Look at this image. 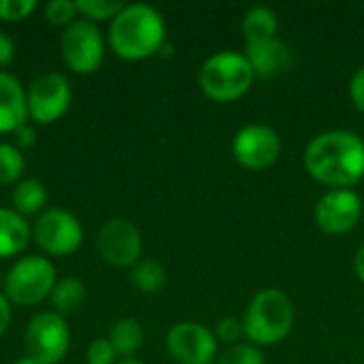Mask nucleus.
<instances>
[{
  "mask_svg": "<svg viewBox=\"0 0 364 364\" xmlns=\"http://www.w3.org/2000/svg\"><path fill=\"white\" fill-rule=\"evenodd\" d=\"M15 141H17L19 147H32V145L36 143V132H34V128H32L30 124L21 126V128L15 132Z\"/></svg>",
  "mask_w": 364,
  "mask_h": 364,
  "instance_id": "nucleus-31",
  "label": "nucleus"
},
{
  "mask_svg": "<svg viewBox=\"0 0 364 364\" xmlns=\"http://www.w3.org/2000/svg\"><path fill=\"white\" fill-rule=\"evenodd\" d=\"M166 348L179 364H211L218 358V339L196 322H179L166 335Z\"/></svg>",
  "mask_w": 364,
  "mask_h": 364,
  "instance_id": "nucleus-12",
  "label": "nucleus"
},
{
  "mask_svg": "<svg viewBox=\"0 0 364 364\" xmlns=\"http://www.w3.org/2000/svg\"><path fill=\"white\" fill-rule=\"evenodd\" d=\"M23 168L26 160L19 147L0 143V186H13L15 181H19Z\"/></svg>",
  "mask_w": 364,
  "mask_h": 364,
  "instance_id": "nucleus-22",
  "label": "nucleus"
},
{
  "mask_svg": "<svg viewBox=\"0 0 364 364\" xmlns=\"http://www.w3.org/2000/svg\"><path fill=\"white\" fill-rule=\"evenodd\" d=\"M117 364H143V363H139V360H130V358H128V360H122V363H117Z\"/></svg>",
  "mask_w": 364,
  "mask_h": 364,
  "instance_id": "nucleus-35",
  "label": "nucleus"
},
{
  "mask_svg": "<svg viewBox=\"0 0 364 364\" xmlns=\"http://www.w3.org/2000/svg\"><path fill=\"white\" fill-rule=\"evenodd\" d=\"M243 55L247 58L254 75L262 77V79H271V77L288 70L290 64H292L290 47L284 41H279L277 36L269 38V41L247 43Z\"/></svg>",
  "mask_w": 364,
  "mask_h": 364,
  "instance_id": "nucleus-14",
  "label": "nucleus"
},
{
  "mask_svg": "<svg viewBox=\"0 0 364 364\" xmlns=\"http://www.w3.org/2000/svg\"><path fill=\"white\" fill-rule=\"evenodd\" d=\"M354 269H356V275L358 279L364 284V245H360V250L356 252V258H354Z\"/></svg>",
  "mask_w": 364,
  "mask_h": 364,
  "instance_id": "nucleus-33",
  "label": "nucleus"
},
{
  "mask_svg": "<svg viewBox=\"0 0 364 364\" xmlns=\"http://www.w3.org/2000/svg\"><path fill=\"white\" fill-rule=\"evenodd\" d=\"M215 364H264V358L256 346L250 343H235L228 346L218 358Z\"/></svg>",
  "mask_w": 364,
  "mask_h": 364,
  "instance_id": "nucleus-24",
  "label": "nucleus"
},
{
  "mask_svg": "<svg viewBox=\"0 0 364 364\" xmlns=\"http://www.w3.org/2000/svg\"><path fill=\"white\" fill-rule=\"evenodd\" d=\"M32 239V226L13 209L0 207V258L21 254Z\"/></svg>",
  "mask_w": 364,
  "mask_h": 364,
  "instance_id": "nucleus-16",
  "label": "nucleus"
},
{
  "mask_svg": "<svg viewBox=\"0 0 364 364\" xmlns=\"http://www.w3.org/2000/svg\"><path fill=\"white\" fill-rule=\"evenodd\" d=\"M363 218V200L354 190H331L316 205V222L326 235H346Z\"/></svg>",
  "mask_w": 364,
  "mask_h": 364,
  "instance_id": "nucleus-13",
  "label": "nucleus"
},
{
  "mask_svg": "<svg viewBox=\"0 0 364 364\" xmlns=\"http://www.w3.org/2000/svg\"><path fill=\"white\" fill-rule=\"evenodd\" d=\"M32 239L47 256H70L83 243L81 222L58 207L45 209L32 222Z\"/></svg>",
  "mask_w": 364,
  "mask_h": 364,
  "instance_id": "nucleus-6",
  "label": "nucleus"
},
{
  "mask_svg": "<svg viewBox=\"0 0 364 364\" xmlns=\"http://www.w3.org/2000/svg\"><path fill=\"white\" fill-rule=\"evenodd\" d=\"M232 154L241 166L250 171H262L277 162L282 154V141L273 128L252 124L237 132L232 141Z\"/></svg>",
  "mask_w": 364,
  "mask_h": 364,
  "instance_id": "nucleus-11",
  "label": "nucleus"
},
{
  "mask_svg": "<svg viewBox=\"0 0 364 364\" xmlns=\"http://www.w3.org/2000/svg\"><path fill=\"white\" fill-rule=\"evenodd\" d=\"M77 2L73 0H51L45 4V17L53 26H70L77 17Z\"/></svg>",
  "mask_w": 364,
  "mask_h": 364,
  "instance_id": "nucleus-25",
  "label": "nucleus"
},
{
  "mask_svg": "<svg viewBox=\"0 0 364 364\" xmlns=\"http://www.w3.org/2000/svg\"><path fill=\"white\" fill-rule=\"evenodd\" d=\"M350 96L356 105V109L364 113V66L360 70H356V75L352 77V83H350Z\"/></svg>",
  "mask_w": 364,
  "mask_h": 364,
  "instance_id": "nucleus-29",
  "label": "nucleus"
},
{
  "mask_svg": "<svg viewBox=\"0 0 364 364\" xmlns=\"http://www.w3.org/2000/svg\"><path fill=\"white\" fill-rule=\"evenodd\" d=\"M307 173L335 190H350L364 177V141L350 130L318 134L303 156Z\"/></svg>",
  "mask_w": 364,
  "mask_h": 364,
  "instance_id": "nucleus-1",
  "label": "nucleus"
},
{
  "mask_svg": "<svg viewBox=\"0 0 364 364\" xmlns=\"http://www.w3.org/2000/svg\"><path fill=\"white\" fill-rule=\"evenodd\" d=\"M62 60L77 75H92L105 60V41L94 21L75 19L60 41Z\"/></svg>",
  "mask_w": 364,
  "mask_h": 364,
  "instance_id": "nucleus-8",
  "label": "nucleus"
},
{
  "mask_svg": "<svg viewBox=\"0 0 364 364\" xmlns=\"http://www.w3.org/2000/svg\"><path fill=\"white\" fill-rule=\"evenodd\" d=\"M117 352L109 339H94L87 348V364H115Z\"/></svg>",
  "mask_w": 364,
  "mask_h": 364,
  "instance_id": "nucleus-27",
  "label": "nucleus"
},
{
  "mask_svg": "<svg viewBox=\"0 0 364 364\" xmlns=\"http://www.w3.org/2000/svg\"><path fill=\"white\" fill-rule=\"evenodd\" d=\"M85 284L77 277H64L55 284L53 292H51V305H53V311L60 314L62 318L64 316H70L75 314L83 301H85Z\"/></svg>",
  "mask_w": 364,
  "mask_h": 364,
  "instance_id": "nucleus-20",
  "label": "nucleus"
},
{
  "mask_svg": "<svg viewBox=\"0 0 364 364\" xmlns=\"http://www.w3.org/2000/svg\"><path fill=\"white\" fill-rule=\"evenodd\" d=\"M11 322V303L4 294H0V337L6 333Z\"/></svg>",
  "mask_w": 364,
  "mask_h": 364,
  "instance_id": "nucleus-32",
  "label": "nucleus"
},
{
  "mask_svg": "<svg viewBox=\"0 0 364 364\" xmlns=\"http://www.w3.org/2000/svg\"><path fill=\"white\" fill-rule=\"evenodd\" d=\"M113 346V350L117 352V356H134L141 346H143V328L136 320L132 318H124V320H117L111 331H109V337H107Z\"/></svg>",
  "mask_w": 364,
  "mask_h": 364,
  "instance_id": "nucleus-19",
  "label": "nucleus"
},
{
  "mask_svg": "<svg viewBox=\"0 0 364 364\" xmlns=\"http://www.w3.org/2000/svg\"><path fill=\"white\" fill-rule=\"evenodd\" d=\"M55 267L45 256L19 258L4 277V296L11 305L32 307L51 296L55 288Z\"/></svg>",
  "mask_w": 364,
  "mask_h": 364,
  "instance_id": "nucleus-5",
  "label": "nucleus"
},
{
  "mask_svg": "<svg viewBox=\"0 0 364 364\" xmlns=\"http://www.w3.org/2000/svg\"><path fill=\"white\" fill-rule=\"evenodd\" d=\"M243 333L256 346H275L284 341L294 324V307L286 292L277 288L262 290L250 303L243 316Z\"/></svg>",
  "mask_w": 364,
  "mask_h": 364,
  "instance_id": "nucleus-3",
  "label": "nucleus"
},
{
  "mask_svg": "<svg viewBox=\"0 0 364 364\" xmlns=\"http://www.w3.org/2000/svg\"><path fill=\"white\" fill-rule=\"evenodd\" d=\"M15 60V41L0 30V70L6 68Z\"/></svg>",
  "mask_w": 364,
  "mask_h": 364,
  "instance_id": "nucleus-30",
  "label": "nucleus"
},
{
  "mask_svg": "<svg viewBox=\"0 0 364 364\" xmlns=\"http://www.w3.org/2000/svg\"><path fill=\"white\" fill-rule=\"evenodd\" d=\"M98 254L111 267H134L143 252V239L139 228L126 218H111L102 224L96 239Z\"/></svg>",
  "mask_w": 364,
  "mask_h": 364,
  "instance_id": "nucleus-10",
  "label": "nucleus"
},
{
  "mask_svg": "<svg viewBox=\"0 0 364 364\" xmlns=\"http://www.w3.org/2000/svg\"><path fill=\"white\" fill-rule=\"evenodd\" d=\"M75 2H77V11L87 21L113 19L124 9V2L119 0H75Z\"/></svg>",
  "mask_w": 364,
  "mask_h": 364,
  "instance_id": "nucleus-23",
  "label": "nucleus"
},
{
  "mask_svg": "<svg viewBox=\"0 0 364 364\" xmlns=\"http://www.w3.org/2000/svg\"><path fill=\"white\" fill-rule=\"evenodd\" d=\"M107 38L111 51L122 60H145L164 47V17L143 2L124 4V9L111 19Z\"/></svg>",
  "mask_w": 364,
  "mask_h": 364,
  "instance_id": "nucleus-2",
  "label": "nucleus"
},
{
  "mask_svg": "<svg viewBox=\"0 0 364 364\" xmlns=\"http://www.w3.org/2000/svg\"><path fill=\"white\" fill-rule=\"evenodd\" d=\"M28 117L34 124L47 126L58 122L73 102V90L64 75L45 73L36 77L26 90Z\"/></svg>",
  "mask_w": 364,
  "mask_h": 364,
  "instance_id": "nucleus-9",
  "label": "nucleus"
},
{
  "mask_svg": "<svg viewBox=\"0 0 364 364\" xmlns=\"http://www.w3.org/2000/svg\"><path fill=\"white\" fill-rule=\"evenodd\" d=\"M30 122L26 90L11 73L0 70V134L17 132Z\"/></svg>",
  "mask_w": 364,
  "mask_h": 364,
  "instance_id": "nucleus-15",
  "label": "nucleus"
},
{
  "mask_svg": "<svg viewBox=\"0 0 364 364\" xmlns=\"http://www.w3.org/2000/svg\"><path fill=\"white\" fill-rule=\"evenodd\" d=\"M256 79L247 58L237 51H220L205 60L198 73L203 92L215 102L241 98Z\"/></svg>",
  "mask_w": 364,
  "mask_h": 364,
  "instance_id": "nucleus-4",
  "label": "nucleus"
},
{
  "mask_svg": "<svg viewBox=\"0 0 364 364\" xmlns=\"http://www.w3.org/2000/svg\"><path fill=\"white\" fill-rule=\"evenodd\" d=\"M47 188L38 179H23L15 186L11 200L13 211H17L21 218L26 215H41L47 207Z\"/></svg>",
  "mask_w": 364,
  "mask_h": 364,
  "instance_id": "nucleus-17",
  "label": "nucleus"
},
{
  "mask_svg": "<svg viewBox=\"0 0 364 364\" xmlns=\"http://www.w3.org/2000/svg\"><path fill=\"white\" fill-rule=\"evenodd\" d=\"M243 322L237 320V318H224L218 322L215 326V339L228 343V346H235L241 337H243Z\"/></svg>",
  "mask_w": 364,
  "mask_h": 364,
  "instance_id": "nucleus-28",
  "label": "nucleus"
},
{
  "mask_svg": "<svg viewBox=\"0 0 364 364\" xmlns=\"http://www.w3.org/2000/svg\"><path fill=\"white\" fill-rule=\"evenodd\" d=\"M34 0H0V19L9 23L23 21L30 13H34Z\"/></svg>",
  "mask_w": 364,
  "mask_h": 364,
  "instance_id": "nucleus-26",
  "label": "nucleus"
},
{
  "mask_svg": "<svg viewBox=\"0 0 364 364\" xmlns=\"http://www.w3.org/2000/svg\"><path fill=\"white\" fill-rule=\"evenodd\" d=\"M15 364H43L38 363V360H34V358H30V356H26V358H19Z\"/></svg>",
  "mask_w": 364,
  "mask_h": 364,
  "instance_id": "nucleus-34",
  "label": "nucleus"
},
{
  "mask_svg": "<svg viewBox=\"0 0 364 364\" xmlns=\"http://www.w3.org/2000/svg\"><path fill=\"white\" fill-rule=\"evenodd\" d=\"M23 341L30 358L43 364H58L70 348V331L60 314L41 311L28 322Z\"/></svg>",
  "mask_w": 364,
  "mask_h": 364,
  "instance_id": "nucleus-7",
  "label": "nucleus"
},
{
  "mask_svg": "<svg viewBox=\"0 0 364 364\" xmlns=\"http://www.w3.org/2000/svg\"><path fill=\"white\" fill-rule=\"evenodd\" d=\"M241 26H243L245 43H258V41L275 38L279 21H277V15L269 6H254L245 13Z\"/></svg>",
  "mask_w": 364,
  "mask_h": 364,
  "instance_id": "nucleus-18",
  "label": "nucleus"
},
{
  "mask_svg": "<svg viewBox=\"0 0 364 364\" xmlns=\"http://www.w3.org/2000/svg\"><path fill=\"white\" fill-rule=\"evenodd\" d=\"M130 279L143 294H158L166 286V271L156 260H139L132 267Z\"/></svg>",
  "mask_w": 364,
  "mask_h": 364,
  "instance_id": "nucleus-21",
  "label": "nucleus"
}]
</instances>
